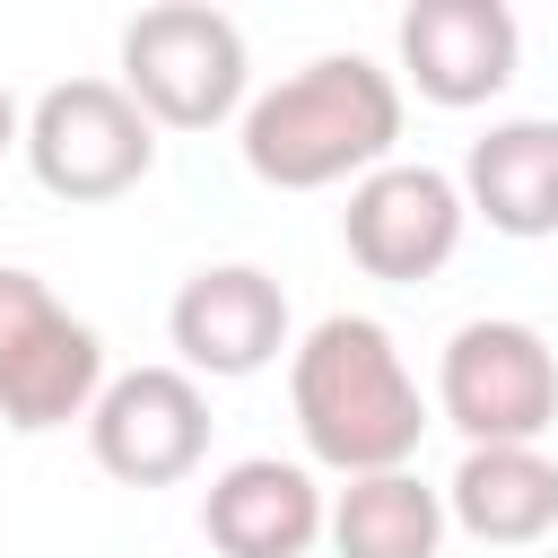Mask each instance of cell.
<instances>
[{"label":"cell","instance_id":"cell-16","mask_svg":"<svg viewBox=\"0 0 558 558\" xmlns=\"http://www.w3.org/2000/svg\"><path fill=\"white\" fill-rule=\"evenodd\" d=\"M549 558H558V541H549Z\"/></svg>","mask_w":558,"mask_h":558},{"label":"cell","instance_id":"cell-10","mask_svg":"<svg viewBox=\"0 0 558 558\" xmlns=\"http://www.w3.org/2000/svg\"><path fill=\"white\" fill-rule=\"evenodd\" d=\"M392 44H401V78L445 113L506 96L514 61H523V26L506 0H418V9H401Z\"/></svg>","mask_w":558,"mask_h":558},{"label":"cell","instance_id":"cell-9","mask_svg":"<svg viewBox=\"0 0 558 558\" xmlns=\"http://www.w3.org/2000/svg\"><path fill=\"white\" fill-rule=\"evenodd\" d=\"M166 340L183 375H209V384L262 375L288 349V288L262 262H201L166 305Z\"/></svg>","mask_w":558,"mask_h":558},{"label":"cell","instance_id":"cell-11","mask_svg":"<svg viewBox=\"0 0 558 558\" xmlns=\"http://www.w3.org/2000/svg\"><path fill=\"white\" fill-rule=\"evenodd\" d=\"M201 532L218 558H305L323 532H331V506L314 488L305 462H279V453H244L209 480L201 497Z\"/></svg>","mask_w":558,"mask_h":558},{"label":"cell","instance_id":"cell-1","mask_svg":"<svg viewBox=\"0 0 558 558\" xmlns=\"http://www.w3.org/2000/svg\"><path fill=\"white\" fill-rule=\"evenodd\" d=\"M401 148V78L366 52H323L244 105V166L270 192L366 183Z\"/></svg>","mask_w":558,"mask_h":558},{"label":"cell","instance_id":"cell-13","mask_svg":"<svg viewBox=\"0 0 558 558\" xmlns=\"http://www.w3.org/2000/svg\"><path fill=\"white\" fill-rule=\"evenodd\" d=\"M445 514L488 549L558 541V462L541 445H462L445 480Z\"/></svg>","mask_w":558,"mask_h":558},{"label":"cell","instance_id":"cell-15","mask_svg":"<svg viewBox=\"0 0 558 558\" xmlns=\"http://www.w3.org/2000/svg\"><path fill=\"white\" fill-rule=\"evenodd\" d=\"M17 140H26V113H17V96L0 87V148H17Z\"/></svg>","mask_w":558,"mask_h":558},{"label":"cell","instance_id":"cell-14","mask_svg":"<svg viewBox=\"0 0 558 558\" xmlns=\"http://www.w3.org/2000/svg\"><path fill=\"white\" fill-rule=\"evenodd\" d=\"M445 488L418 471H366L331 497V549L340 558H436L445 549Z\"/></svg>","mask_w":558,"mask_h":558},{"label":"cell","instance_id":"cell-3","mask_svg":"<svg viewBox=\"0 0 558 558\" xmlns=\"http://www.w3.org/2000/svg\"><path fill=\"white\" fill-rule=\"evenodd\" d=\"M244 26L227 9L201 0H166L140 9L122 26V87L157 131H218L227 113H244Z\"/></svg>","mask_w":558,"mask_h":558},{"label":"cell","instance_id":"cell-12","mask_svg":"<svg viewBox=\"0 0 558 558\" xmlns=\"http://www.w3.org/2000/svg\"><path fill=\"white\" fill-rule=\"evenodd\" d=\"M462 201L514 244L558 235V113H514L488 122L462 157Z\"/></svg>","mask_w":558,"mask_h":558},{"label":"cell","instance_id":"cell-5","mask_svg":"<svg viewBox=\"0 0 558 558\" xmlns=\"http://www.w3.org/2000/svg\"><path fill=\"white\" fill-rule=\"evenodd\" d=\"M105 392V340L17 262H0V418L17 436L87 418Z\"/></svg>","mask_w":558,"mask_h":558},{"label":"cell","instance_id":"cell-2","mask_svg":"<svg viewBox=\"0 0 558 558\" xmlns=\"http://www.w3.org/2000/svg\"><path fill=\"white\" fill-rule=\"evenodd\" d=\"M288 401H296L305 453L323 471H340V480L410 471V453L427 436L418 375L401 366V349H392V331L375 314H323L288 349Z\"/></svg>","mask_w":558,"mask_h":558},{"label":"cell","instance_id":"cell-8","mask_svg":"<svg viewBox=\"0 0 558 558\" xmlns=\"http://www.w3.org/2000/svg\"><path fill=\"white\" fill-rule=\"evenodd\" d=\"M462 218H471V201H462V183H453L445 166L392 157V166H375L366 183H349L340 244H349V262H357L366 279L418 288V279H436V270L462 253Z\"/></svg>","mask_w":558,"mask_h":558},{"label":"cell","instance_id":"cell-4","mask_svg":"<svg viewBox=\"0 0 558 558\" xmlns=\"http://www.w3.org/2000/svg\"><path fill=\"white\" fill-rule=\"evenodd\" d=\"M26 166L52 201H122L157 166V122L131 105L122 78H61L26 105Z\"/></svg>","mask_w":558,"mask_h":558},{"label":"cell","instance_id":"cell-6","mask_svg":"<svg viewBox=\"0 0 558 558\" xmlns=\"http://www.w3.org/2000/svg\"><path fill=\"white\" fill-rule=\"evenodd\" d=\"M436 410L462 445H541L558 418V349L514 314H480L436 357Z\"/></svg>","mask_w":558,"mask_h":558},{"label":"cell","instance_id":"cell-7","mask_svg":"<svg viewBox=\"0 0 558 558\" xmlns=\"http://www.w3.org/2000/svg\"><path fill=\"white\" fill-rule=\"evenodd\" d=\"M87 453L122 488H174V480H192L201 453H209V392H201V375H183V366L105 375V392L87 410Z\"/></svg>","mask_w":558,"mask_h":558}]
</instances>
